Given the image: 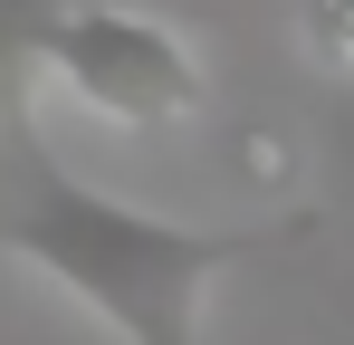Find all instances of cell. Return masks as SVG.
Listing matches in <instances>:
<instances>
[{"label":"cell","instance_id":"7a4b0ae2","mask_svg":"<svg viewBox=\"0 0 354 345\" xmlns=\"http://www.w3.org/2000/svg\"><path fill=\"white\" fill-rule=\"evenodd\" d=\"M48 87H67L96 125H124V134H163V125H192L211 106L201 48L173 19L124 10V0H67L58 10V29H48Z\"/></svg>","mask_w":354,"mask_h":345},{"label":"cell","instance_id":"6da1fadb","mask_svg":"<svg viewBox=\"0 0 354 345\" xmlns=\"http://www.w3.org/2000/svg\"><path fill=\"white\" fill-rule=\"evenodd\" d=\"M0 259L58 278L115 345H201V307L239 259L306 240V211L278 221H163L144 202H124L106 182H86L39 144V125L19 115L0 134Z\"/></svg>","mask_w":354,"mask_h":345},{"label":"cell","instance_id":"3957f363","mask_svg":"<svg viewBox=\"0 0 354 345\" xmlns=\"http://www.w3.org/2000/svg\"><path fill=\"white\" fill-rule=\"evenodd\" d=\"M67 0H0V134L29 115V87L48 77V29Z\"/></svg>","mask_w":354,"mask_h":345},{"label":"cell","instance_id":"277c9868","mask_svg":"<svg viewBox=\"0 0 354 345\" xmlns=\"http://www.w3.org/2000/svg\"><path fill=\"white\" fill-rule=\"evenodd\" d=\"M297 48L326 77H354V0H297Z\"/></svg>","mask_w":354,"mask_h":345}]
</instances>
